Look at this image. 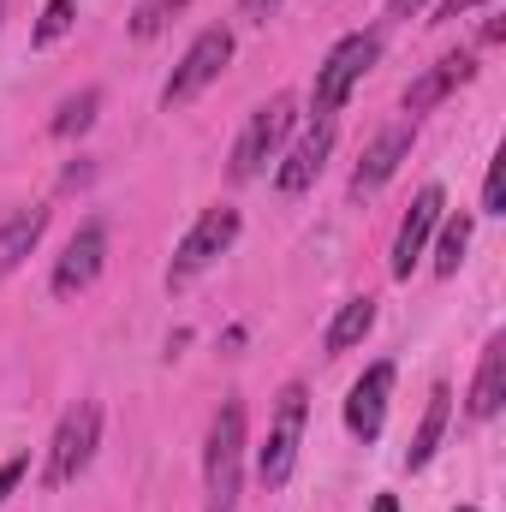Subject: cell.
I'll use <instances>...</instances> for the list:
<instances>
[{
	"instance_id": "cell-1",
	"label": "cell",
	"mask_w": 506,
	"mask_h": 512,
	"mask_svg": "<svg viewBox=\"0 0 506 512\" xmlns=\"http://www.w3.org/2000/svg\"><path fill=\"white\" fill-rule=\"evenodd\" d=\"M245 483V399H221L209 441H203V512H239Z\"/></svg>"
},
{
	"instance_id": "cell-2",
	"label": "cell",
	"mask_w": 506,
	"mask_h": 512,
	"mask_svg": "<svg viewBox=\"0 0 506 512\" xmlns=\"http://www.w3.org/2000/svg\"><path fill=\"white\" fill-rule=\"evenodd\" d=\"M96 447H102V405H96V399H78V405L60 417L54 441H48V471H42V483H48V489L78 483V477L90 471Z\"/></svg>"
},
{
	"instance_id": "cell-3",
	"label": "cell",
	"mask_w": 506,
	"mask_h": 512,
	"mask_svg": "<svg viewBox=\"0 0 506 512\" xmlns=\"http://www.w3.org/2000/svg\"><path fill=\"white\" fill-rule=\"evenodd\" d=\"M304 417H310V393H304L298 382L280 387V399H274V423H268V441L256 447V477H262V489H286V477H292V465H298Z\"/></svg>"
},
{
	"instance_id": "cell-4",
	"label": "cell",
	"mask_w": 506,
	"mask_h": 512,
	"mask_svg": "<svg viewBox=\"0 0 506 512\" xmlns=\"http://www.w3.org/2000/svg\"><path fill=\"white\" fill-rule=\"evenodd\" d=\"M376 60H381V36H370V30H358V36L334 42V54L316 66V90H310V102H316V120L340 114V108H346V96L364 84V72H370Z\"/></svg>"
},
{
	"instance_id": "cell-5",
	"label": "cell",
	"mask_w": 506,
	"mask_h": 512,
	"mask_svg": "<svg viewBox=\"0 0 506 512\" xmlns=\"http://www.w3.org/2000/svg\"><path fill=\"white\" fill-rule=\"evenodd\" d=\"M227 60H233V30H227V24H209V30L185 48V60L173 66V78L161 84V108H185L191 96H203V90L227 72Z\"/></svg>"
},
{
	"instance_id": "cell-6",
	"label": "cell",
	"mask_w": 506,
	"mask_h": 512,
	"mask_svg": "<svg viewBox=\"0 0 506 512\" xmlns=\"http://www.w3.org/2000/svg\"><path fill=\"white\" fill-rule=\"evenodd\" d=\"M233 239H239V209H203V215L191 221V233L179 239V251H173L167 286H185L191 274H203L215 256L233 251Z\"/></svg>"
},
{
	"instance_id": "cell-7",
	"label": "cell",
	"mask_w": 506,
	"mask_h": 512,
	"mask_svg": "<svg viewBox=\"0 0 506 512\" xmlns=\"http://www.w3.org/2000/svg\"><path fill=\"white\" fill-rule=\"evenodd\" d=\"M298 120V108H292V96H274V102H262L251 114V126L239 131V143H233V179H256L274 155H280V143H286V131Z\"/></svg>"
},
{
	"instance_id": "cell-8",
	"label": "cell",
	"mask_w": 506,
	"mask_h": 512,
	"mask_svg": "<svg viewBox=\"0 0 506 512\" xmlns=\"http://www.w3.org/2000/svg\"><path fill=\"white\" fill-rule=\"evenodd\" d=\"M102 262H108V227H102V221H84V227L66 239L60 262H54V298H78V292H90L96 274H102Z\"/></svg>"
},
{
	"instance_id": "cell-9",
	"label": "cell",
	"mask_w": 506,
	"mask_h": 512,
	"mask_svg": "<svg viewBox=\"0 0 506 512\" xmlns=\"http://www.w3.org/2000/svg\"><path fill=\"white\" fill-rule=\"evenodd\" d=\"M441 209H447V191L441 185H423L417 203H411V215L399 221V239H393V280H411V268L423 262L435 227H441Z\"/></svg>"
},
{
	"instance_id": "cell-10",
	"label": "cell",
	"mask_w": 506,
	"mask_h": 512,
	"mask_svg": "<svg viewBox=\"0 0 506 512\" xmlns=\"http://www.w3.org/2000/svg\"><path fill=\"white\" fill-rule=\"evenodd\" d=\"M328 155H334V120H316V126H310L298 143H292V149H286V161L274 167V191H280V197L310 191V185L322 179Z\"/></svg>"
},
{
	"instance_id": "cell-11",
	"label": "cell",
	"mask_w": 506,
	"mask_h": 512,
	"mask_svg": "<svg viewBox=\"0 0 506 512\" xmlns=\"http://www.w3.org/2000/svg\"><path fill=\"white\" fill-rule=\"evenodd\" d=\"M411 143H417V120H393L387 131H376V143L364 149V161H358V173H352V197L381 191V185L399 173V161L411 155Z\"/></svg>"
},
{
	"instance_id": "cell-12",
	"label": "cell",
	"mask_w": 506,
	"mask_h": 512,
	"mask_svg": "<svg viewBox=\"0 0 506 512\" xmlns=\"http://www.w3.org/2000/svg\"><path fill=\"white\" fill-rule=\"evenodd\" d=\"M387 393H393V364H370L352 393H346V429L358 435V441H376L381 423H387Z\"/></svg>"
},
{
	"instance_id": "cell-13",
	"label": "cell",
	"mask_w": 506,
	"mask_h": 512,
	"mask_svg": "<svg viewBox=\"0 0 506 512\" xmlns=\"http://www.w3.org/2000/svg\"><path fill=\"white\" fill-rule=\"evenodd\" d=\"M471 78H477V60H471V54H447V60H435V66L405 90V114H411V120L429 114L435 102H447V96H453L459 84H471Z\"/></svg>"
},
{
	"instance_id": "cell-14",
	"label": "cell",
	"mask_w": 506,
	"mask_h": 512,
	"mask_svg": "<svg viewBox=\"0 0 506 512\" xmlns=\"http://www.w3.org/2000/svg\"><path fill=\"white\" fill-rule=\"evenodd\" d=\"M42 233H48V209H18L0 221V280L24 268V256L42 245Z\"/></svg>"
},
{
	"instance_id": "cell-15",
	"label": "cell",
	"mask_w": 506,
	"mask_h": 512,
	"mask_svg": "<svg viewBox=\"0 0 506 512\" xmlns=\"http://www.w3.org/2000/svg\"><path fill=\"white\" fill-rule=\"evenodd\" d=\"M506 405V334H495L483 346V364H477V382H471V417H495Z\"/></svg>"
},
{
	"instance_id": "cell-16",
	"label": "cell",
	"mask_w": 506,
	"mask_h": 512,
	"mask_svg": "<svg viewBox=\"0 0 506 512\" xmlns=\"http://www.w3.org/2000/svg\"><path fill=\"white\" fill-rule=\"evenodd\" d=\"M447 411H453V387L435 382L429 387V411H423V423H417V435H411V447H405V465H411V471H423V465L435 459V447H441V435H447Z\"/></svg>"
},
{
	"instance_id": "cell-17",
	"label": "cell",
	"mask_w": 506,
	"mask_h": 512,
	"mask_svg": "<svg viewBox=\"0 0 506 512\" xmlns=\"http://www.w3.org/2000/svg\"><path fill=\"white\" fill-rule=\"evenodd\" d=\"M376 328V298L364 292V298H346L340 310H334V322H328V334H322V346H328V358H340V352H352V346H364V334Z\"/></svg>"
},
{
	"instance_id": "cell-18",
	"label": "cell",
	"mask_w": 506,
	"mask_h": 512,
	"mask_svg": "<svg viewBox=\"0 0 506 512\" xmlns=\"http://www.w3.org/2000/svg\"><path fill=\"white\" fill-rule=\"evenodd\" d=\"M96 108H102V90H78V96H66V102L54 108L48 131H54V137H84V131L96 126Z\"/></svg>"
},
{
	"instance_id": "cell-19",
	"label": "cell",
	"mask_w": 506,
	"mask_h": 512,
	"mask_svg": "<svg viewBox=\"0 0 506 512\" xmlns=\"http://www.w3.org/2000/svg\"><path fill=\"white\" fill-rule=\"evenodd\" d=\"M471 251V221L465 215H453L447 227H441V239H435V274L447 280V274H459V262Z\"/></svg>"
},
{
	"instance_id": "cell-20",
	"label": "cell",
	"mask_w": 506,
	"mask_h": 512,
	"mask_svg": "<svg viewBox=\"0 0 506 512\" xmlns=\"http://www.w3.org/2000/svg\"><path fill=\"white\" fill-rule=\"evenodd\" d=\"M179 12H185V0H137V12H131V36H137V42H155Z\"/></svg>"
},
{
	"instance_id": "cell-21",
	"label": "cell",
	"mask_w": 506,
	"mask_h": 512,
	"mask_svg": "<svg viewBox=\"0 0 506 512\" xmlns=\"http://www.w3.org/2000/svg\"><path fill=\"white\" fill-rule=\"evenodd\" d=\"M72 12H78L72 0H48V6H42V18H36V30H30V42H36V48L60 42V36L72 30Z\"/></svg>"
},
{
	"instance_id": "cell-22",
	"label": "cell",
	"mask_w": 506,
	"mask_h": 512,
	"mask_svg": "<svg viewBox=\"0 0 506 512\" xmlns=\"http://www.w3.org/2000/svg\"><path fill=\"white\" fill-rule=\"evenodd\" d=\"M483 215H506V155L489 161V179H483Z\"/></svg>"
},
{
	"instance_id": "cell-23",
	"label": "cell",
	"mask_w": 506,
	"mask_h": 512,
	"mask_svg": "<svg viewBox=\"0 0 506 512\" xmlns=\"http://www.w3.org/2000/svg\"><path fill=\"white\" fill-rule=\"evenodd\" d=\"M24 465H30V459H24V453H18V459H6V465H0V501H6V495H12V489H18V477H24Z\"/></svg>"
},
{
	"instance_id": "cell-24",
	"label": "cell",
	"mask_w": 506,
	"mask_h": 512,
	"mask_svg": "<svg viewBox=\"0 0 506 512\" xmlns=\"http://www.w3.org/2000/svg\"><path fill=\"white\" fill-rule=\"evenodd\" d=\"M239 12H245V18H256V24H268V18L280 12V0H239Z\"/></svg>"
},
{
	"instance_id": "cell-25",
	"label": "cell",
	"mask_w": 506,
	"mask_h": 512,
	"mask_svg": "<svg viewBox=\"0 0 506 512\" xmlns=\"http://www.w3.org/2000/svg\"><path fill=\"white\" fill-rule=\"evenodd\" d=\"M471 6H483V0H441V6H435V24H447V18H459V12H471Z\"/></svg>"
},
{
	"instance_id": "cell-26",
	"label": "cell",
	"mask_w": 506,
	"mask_h": 512,
	"mask_svg": "<svg viewBox=\"0 0 506 512\" xmlns=\"http://www.w3.org/2000/svg\"><path fill=\"white\" fill-rule=\"evenodd\" d=\"M429 0H387V18H411V12H423Z\"/></svg>"
},
{
	"instance_id": "cell-27",
	"label": "cell",
	"mask_w": 506,
	"mask_h": 512,
	"mask_svg": "<svg viewBox=\"0 0 506 512\" xmlns=\"http://www.w3.org/2000/svg\"><path fill=\"white\" fill-rule=\"evenodd\" d=\"M370 512H399V501H393V495H376V507Z\"/></svg>"
},
{
	"instance_id": "cell-28",
	"label": "cell",
	"mask_w": 506,
	"mask_h": 512,
	"mask_svg": "<svg viewBox=\"0 0 506 512\" xmlns=\"http://www.w3.org/2000/svg\"><path fill=\"white\" fill-rule=\"evenodd\" d=\"M0 18H6V0H0Z\"/></svg>"
},
{
	"instance_id": "cell-29",
	"label": "cell",
	"mask_w": 506,
	"mask_h": 512,
	"mask_svg": "<svg viewBox=\"0 0 506 512\" xmlns=\"http://www.w3.org/2000/svg\"><path fill=\"white\" fill-rule=\"evenodd\" d=\"M459 512H477V507H459Z\"/></svg>"
}]
</instances>
